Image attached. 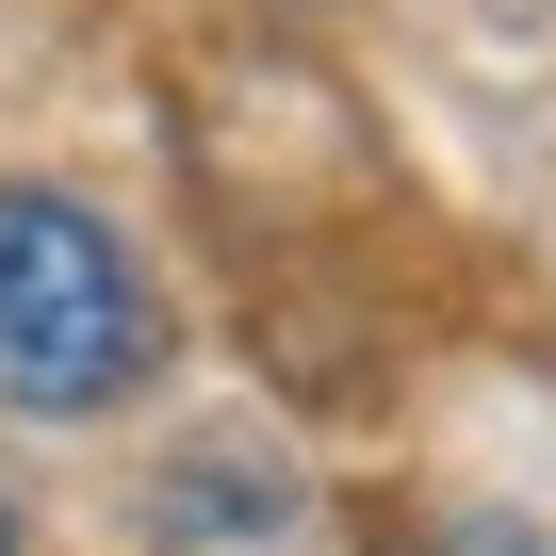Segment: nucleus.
Returning a JSON list of instances; mask_svg holds the SVG:
<instances>
[{
    "label": "nucleus",
    "mask_w": 556,
    "mask_h": 556,
    "mask_svg": "<svg viewBox=\"0 0 556 556\" xmlns=\"http://www.w3.org/2000/svg\"><path fill=\"white\" fill-rule=\"evenodd\" d=\"M0 556H17V507H0Z\"/></svg>",
    "instance_id": "obj_2"
},
{
    "label": "nucleus",
    "mask_w": 556,
    "mask_h": 556,
    "mask_svg": "<svg viewBox=\"0 0 556 556\" xmlns=\"http://www.w3.org/2000/svg\"><path fill=\"white\" fill-rule=\"evenodd\" d=\"M148 361H164V295L115 245V213H83L50 180H0V393L50 409V426H83Z\"/></svg>",
    "instance_id": "obj_1"
}]
</instances>
